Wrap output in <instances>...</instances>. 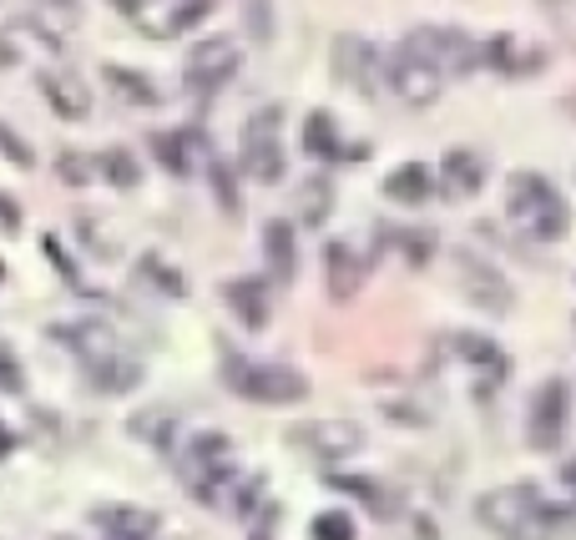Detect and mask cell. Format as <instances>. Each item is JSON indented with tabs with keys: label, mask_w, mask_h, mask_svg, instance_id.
Here are the masks:
<instances>
[{
	"label": "cell",
	"mask_w": 576,
	"mask_h": 540,
	"mask_svg": "<svg viewBox=\"0 0 576 540\" xmlns=\"http://www.w3.org/2000/svg\"><path fill=\"white\" fill-rule=\"evenodd\" d=\"M430 192H435V172H430L425 162H399L395 172L384 177V197H389V203L425 207Z\"/></svg>",
	"instance_id": "19"
},
{
	"label": "cell",
	"mask_w": 576,
	"mask_h": 540,
	"mask_svg": "<svg viewBox=\"0 0 576 540\" xmlns=\"http://www.w3.org/2000/svg\"><path fill=\"white\" fill-rule=\"evenodd\" d=\"M475 515H481L501 540H551L547 520H541V490H536V485L490 490V496H481Z\"/></svg>",
	"instance_id": "2"
},
{
	"label": "cell",
	"mask_w": 576,
	"mask_h": 540,
	"mask_svg": "<svg viewBox=\"0 0 576 540\" xmlns=\"http://www.w3.org/2000/svg\"><path fill=\"white\" fill-rule=\"evenodd\" d=\"M56 177L66 188H87L91 177H97V157H81V152H61L56 157Z\"/></svg>",
	"instance_id": "33"
},
{
	"label": "cell",
	"mask_w": 576,
	"mask_h": 540,
	"mask_svg": "<svg viewBox=\"0 0 576 540\" xmlns=\"http://www.w3.org/2000/svg\"><path fill=\"white\" fill-rule=\"evenodd\" d=\"M298 213H304V228H324L329 213H334V182L329 177H309L298 188Z\"/></svg>",
	"instance_id": "28"
},
{
	"label": "cell",
	"mask_w": 576,
	"mask_h": 540,
	"mask_svg": "<svg viewBox=\"0 0 576 540\" xmlns=\"http://www.w3.org/2000/svg\"><path fill=\"white\" fill-rule=\"evenodd\" d=\"M238 61H243V51H238L233 41H197L188 51V61H182V76H188L197 91H213L238 72Z\"/></svg>",
	"instance_id": "11"
},
{
	"label": "cell",
	"mask_w": 576,
	"mask_h": 540,
	"mask_svg": "<svg viewBox=\"0 0 576 540\" xmlns=\"http://www.w3.org/2000/svg\"><path fill=\"white\" fill-rule=\"evenodd\" d=\"M61 540H76V536H61Z\"/></svg>",
	"instance_id": "49"
},
{
	"label": "cell",
	"mask_w": 576,
	"mask_h": 540,
	"mask_svg": "<svg viewBox=\"0 0 576 540\" xmlns=\"http://www.w3.org/2000/svg\"><path fill=\"white\" fill-rule=\"evenodd\" d=\"M222 304L238 313L243 329H268V293H264V278H233V283H222Z\"/></svg>",
	"instance_id": "18"
},
{
	"label": "cell",
	"mask_w": 576,
	"mask_h": 540,
	"mask_svg": "<svg viewBox=\"0 0 576 540\" xmlns=\"http://www.w3.org/2000/svg\"><path fill=\"white\" fill-rule=\"evenodd\" d=\"M0 283H5V263H0Z\"/></svg>",
	"instance_id": "48"
},
{
	"label": "cell",
	"mask_w": 576,
	"mask_h": 540,
	"mask_svg": "<svg viewBox=\"0 0 576 540\" xmlns=\"http://www.w3.org/2000/svg\"><path fill=\"white\" fill-rule=\"evenodd\" d=\"M36 87H41L46 106H51L61 121H87L91 117V91L81 87V76H72V72H41V76H36Z\"/></svg>",
	"instance_id": "14"
},
{
	"label": "cell",
	"mask_w": 576,
	"mask_h": 540,
	"mask_svg": "<svg viewBox=\"0 0 576 540\" xmlns=\"http://www.w3.org/2000/svg\"><path fill=\"white\" fill-rule=\"evenodd\" d=\"M21 369H15V359L11 353H0V395H21Z\"/></svg>",
	"instance_id": "41"
},
{
	"label": "cell",
	"mask_w": 576,
	"mask_h": 540,
	"mask_svg": "<svg viewBox=\"0 0 576 540\" xmlns=\"http://www.w3.org/2000/svg\"><path fill=\"white\" fill-rule=\"evenodd\" d=\"M505 218L516 222L532 243H556L572 228L566 197L551 188L541 172H511L505 177Z\"/></svg>",
	"instance_id": "1"
},
{
	"label": "cell",
	"mask_w": 576,
	"mask_h": 540,
	"mask_svg": "<svg viewBox=\"0 0 576 540\" xmlns=\"http://www.w3.org/2000/svg\"><path fill=\"white\" fill-rule=\"evenodd\" d=\"M324 273H329V298H355L359 283H364V258L349 243H329Z\"/></svg>",
	"instance_id": "21"
},
{
	"label": "cell",
	"mask_w": 576,
	"mask_h": 540,
	"mask_svg": "<svg viewBox=\"0 0 576 540\" xmlns=\"http://www.w3.org/2000/svg\"><path fill=\"white\" fill-rule=\"evenodd\" d=\"M566 112H576V97H572V102H566Z\"/></svg>",
	"instance_id": "47"
},
{
	"label": "cell",
	"mask_w": 576,
	"mask_h": 540,
	"mask_svg": "<svg viewBox=\"0 0 576 540\" xmlns=\"http://www.w3.org/2000/svg\"><path fill=\"white\" fill-rule=\"evenodd\" d=\"M87 380H91V389H102V395H127V389L142 384V364L117 349V353H106V359H97V364H87Z\"/></svg>",
	"instance_id": "22"
},
{
	"label": "cell",
	"mask_w": 576,
	"mask_h": 540,
	"mask_svg": "<svg viewBox=\"0 0 576 540\" xmlns=\"http://www.w3.org/2000/svg\"><path fill=\"white\" fill-rule=\"evenodd\" d=\"M36 5H41V21H36V26H46V21L76 26V21H81V0H36Z\"/></svg>",
	"instance_id": "38"
},
{
	"label": "cell",
	"mask_w": 576,
	"mask_h": 540,
	"mask_svg": "<svg viewBox=\"0 0 576 540\" xmlns=\"http://www.w3.org/2000/svg\"><path fill=\"white\" fill-rule=\"evenodd\" d=\"M481 188H486V162H481V152H471V146L445 152V162H440V197L445 203H465V197H475Z\"/></svg>",
	"instance_id": "13"
},
{
	"label": "cell",
	"mask_w": 576,
	"mask_h": 540,
	"mask_svg": "<svg viewBox=\"0 0 576 540\" xmlns=\"http://www.w3.org/2000/svg\"><path fill=\"white\" fill-rule=\"evenodd\" d=\"M41 248H46V258H51V268H56V273H66V278L76 283V263L66 258V248H61V237H56V233H46V237H41Z\"/></svg>",
	"instance_id": "39"
},
{
	"label": "cell",
	"mask_w": 576,
	"mask_h": 540,
	"mask_svg": "<svg viewBox=\"0 0 576 540\" xmlns=\"http://www.w3.org/2000/svg\"><path fill=\"white\" fill-rule=\"evenodd\" d=\"M304 152L319 162L344 157V142H340V132H334V117H329V112H309V117H304Z\"/></svg>",
	"instance_id": "25"
},
{
	"label": "cell",
	"mask_w": 576,
	"mask_h": 540,
	"mask_svg": "<svg viewBox=\"0 0 576 540\" xmlns=\"http://www.w3.org/2000/svg\"><path fill=\"white\" fill-rule=\"evenodd\" d=\"M207 15H213V0H172V5H163V15L142 11L137 15V26L148 30V36H157V41H172V36H182V30L203 26Z\"/></svg>",
	"instance_id": "15"
},
{
	"label": "cell",
	"mask_w": 576,
	"mask_h": 540,
	"mask_svg": "<svg viewBox=\"0 0 576 540\" xmlns=\"http://www.w3.org/2000/svg\"><path fill=\"white\" fill-rule=\"evenodd\" d=\"M380 46L364 41V36H355V30H344V36H334V51H329V66H334V76H340L349 91H359V97H374V87H380Z\"/></svg>",
	"instance_id": "7"
},
{
	"label": "cell",
	"mask_w": 576,
	"mask_h": 540,
	"mask_svg": "<svg viewBox=\"0 0 576 540\" xmlns=\"http://www.w3.org/2000/svg\"><path fill=\"white\" fill-rule=\"evenodd\" d=\"M152 157L163 162L172 177H188L192 172V142L182 132H152Z\"/></svg>",
	"instance_id": "29"
},
{
	"label": "cell",
	"mask_w": 576,
	"mask_h": 540,
	"mask_svg": "<svg viewBox=\"0 0 576 540\" xmlns=\"http://www.w3.org/2000/svg\"><path fill=\"white\" fill-rule=\"evenodd\" d=\"M264 258H268V273H273V283H294V268H298L294 222H283V218H268L264 222Z\"/></svg>",
	"instance_id": "20"
},
{
	"label": "cell",
	"mask_w": 576,
	"mask_h": 540,
	"mask_svg": "<svg viewBox=\"0 0 576 540\" xmlns=\"http://www.w3.org/2000/svg\"><path fill=\"white\" fill-rule=\"evenodd\" d=\"M0 233L5 237L21 233V203H15L11 192H0Z\"/></svg>",
	"instance_id": "40"
},
{
	"label": "cell",
	"mask_w": 576,
	"mask_h": 540,
	"mask_svg": "<svg viewBox=\"0 0 576 540\" xmlns=\"http://www.w3.org/2000/svg\"><path fill=\"white\" fill-rule=\"evenodd\" d=\"M213 192H218V207L228 213V218H238V213H243V197H238V177H233V167L213 162Z\"/></svg>",
	"instance_id": "34"
},
{
	"label": "cell",
	"mask_w": 576,
	"mask_h": 540,
	"mask_svg": "<svg viewBox=\"0 0 576 540\" xmlns=\"http://www.w3.org/2000/svg\"><path fill=\"white\" fill-rule=\"evenodd\" d=\"M289 445L304 454H313V460H324V465H334V460H349V454L364 450V424L355 420H304V424H289Z\"/></svg>",
	"instance_id": "5"
},
{
	"label": "cell",
	"mask_w": 576,
	"mask_h": 540,
	"mask_svg": "<svg viewBox=\"0 0 576 540\" xmlns=\"http://www.w3.org/2000/svg\"><path fill=\"white\" fill-rule=\"evenodd\" d=\"M456 268H460V283H465V298H471L475 308H486V313H505V308H511V283H505L486 258L460 253Z\"/></svg>",
	"instance_id": "12"
},
{
	"label": "cell",
	"mask_w": 576,
	"mask_h": 540,
	"mask_svg": "<svg viewBox=\"0 0 576 540\" xmlns=\"http://www.w3.org/2000/svg\"><path fill=\"white\" fill-rule=\"evenodd\" d=\"M405 243H410V263H425V258H430V243H435V237H420V233H410V237H405Z\"/></svg>",
	"instance_id": "42"
},
{
	"label": "cell",
	"mask_w": 576,
	"mask_h": 540,
	"mask_svg": "<svg viewBox=\"0 0 576 540\" xmlns=\"http://www.w3.org/2000/svg\"><path fill=\"white\" fill-rule=\"evenodd\" d=\"M414 404H384V414H389V420H399V424H425L420 420V414H410Z\"/></svg>",
	"instance_id": "43"
},
{
	"label": "cell",
	"mask_w": 576,
	"mask_h": 540,
	"mask_svg": "<svg viewBox=\"0 0 576 540\" xmlns=\"http://www.w3.org/2000/svg\"><path fill=\"white\" fill-rule=\"evenodd\" d=\"M0 66H15V46L0 36Z\"/></svg>",
	"instance_id": "46"
},
{
	"label": "cell",
	"mask_w": 576,
	"mask_h": 540,
	"mask_svg": "<svg viewBox=\"0 0 576 540\" xmlns=\"http://www.w3.org/2000/svg\"><path fill=\"white\" fill-rule=\"evenodd\" d=\"M572 395H566V380H547L532 399V420H526V439L532 450H556L566 435V414H572Z\"/></svg>",
	"instance_id": "10"
},
{
	"label": "cell",
	"mask_w": 576,
	"mask_h": 540,
	"mask_svg": "<svg viewBox=\"0 0 576 540\" xmlns=\"http://www.w3.org/2000/svg\"><path fill=\"white\" fill-rule=\"evenodd\" d=\"M279 121L283 106H264L253 112L248 127H243V152H238V167L253 177V182H279L283 177V142H279Z\"/></svg>",
	"instance_id": "4"
},
{
	"label": "cell",
	"mask_w": 576,
	"mask_h": 540,
	"mask_svg": "<svg viewBox=\"0 0 576 540\" xmlns=\"http://www.w3.org/2000/svg\"><path fill=\"white\" fill-rule=\"evenodd\" d=\"M182 470H188V480H192V496L213 500L218 485L228 480V435H218V429L192 435L188 450H182Z\"/></svg>",
	"instance_id": "8"
},
{
	"label": "cell",
	"mask_w": 576,
	"mask_h": 540,
	"mask_svg": "<svg viewBox=\"0 0 576 540\" xmlns=\"http://www.w3.org/2000/svg\"><path fill=\"white\" fill-rule=\"evenodd\" d=\"M15 450V435H11V429H5V424H0V460H5V454H11Z\"/></svg>",
	"instance_id": "45"
},
{
	"label": "cell",
	"mask_w": 576,
	"mask_h": 540,
	"mask_svg": "<svg viewBox=\"0 0 576 540\" xmlns=\"http://www.w3.org/2000/svg\"><path fill=\"white\" fill-rule=\"evenodd\" d=\"M405 46H414V51H420V56H425L440 76L481 66V46H475L465 30H456V26H425V30H414Z\"/></svg>",
	"instance_id": "9"
},
{
	"label": "cell",
	"mask_w": 576,
	"mask_h": 540,
	"mask_svg": "<svg viewBox=\"0 0 576 540\" xmlns=\"http://www.w3.org/2000/svg\"><path fill=\"white\" fill-rule=\"evenodd\" d=\"M102 81L117 91L121 102H132V106H157L163 102V91L152 87L148 72H132V66H117V61H106L102 66Z\"/></svg>",
	"instance_id": "23"
},
{
	"label": "cell",
	"mask_w": 576,
	"mask_h": 540,
	"mask_svg": "<svg viewBox=\"0 0 576 540\" xmlns=\"http://www.w3.org/2000/svg\"><path fill=\"white\" fill-rule=\"evenodd\" d=\"M51 334L66 344V349L81 353V364H97V359H106V353H117V338H112V329H106L102 319H81V323H56Z\"/></svg>",
	"instance_id": "17"
},
{
	"label": "cell",
	"mask_w": 576,
	"mask_h": 540,
	"mask_svg": "<svg viewBox=\"0 0 576 540\" xmlns=\"http://www.w3.org/2000/svg\"><path fill=\"white\" fill-rule=\"evenodd\" d=\"M329 485H334V490H349L355 500H364L374 515H389V511H395V500L380 496V485H374V480H359V475H349V480H344V475H334Z\"/></svg>",
	"instance_id": "31"
},
{
	"label": "cell",
	"mask_w": 576,
	"mask_h": 540,
	"mask_svg": "<svg viewBox=\"0 0 576 540\" xmlns=\"http://www.w3.org/2000/svg\"><path fill=\"white\" fill-rule=\"evenodd\" d=\"M127 429H132L142 445H152V450H172V435H178V409L152 404V409H142V414H132Z\"/></svg>",
	"instance_id": "24"
},
{
	"label": "cell",
	"mask_w": 576,
	"mask_h": 540,
	"mask_svg": "<svg viewBox=\"0 0 576 540\" xmlns=\"http://www.w3.org/2000/svg\"><path fill=\"white\" fill-rule=\"evenodd\" d=\"M91 526H102L112 540H152L163 520H157V511H142V505H97Z\"/></svg>",
	"instance_id": "16"
},
{
	"label": "cell",
	"mask_w": 576,
	"mask_h": 540,
	"mask_svg": "<svg viewBox=\"0 0 576 540\" xmlns=\"http://www.w3.org/2000/svg\"><path fill=\"white\" fill-rule=\"evenodd\" d=\"M112 5H117L121 15H132V21H137V15H142V11H148V5H142V0H112Z\"/></svg>",
	"instance_id": "44"
},
{
	"label": "cell",
	"mask_w": 576,
	"mask_h": 540,
	"mask_svg": "<svg viewBox=\"0 0 576 540\" xmlns=\"http://www.w3.org/2000/svg\"><path fill=\"white\" fill-rule=\"evenodd\" d=\"M222 380H228V389H238L243 399H253V404H294V399L309 395V380H304L298 369L248 364V359H238V353L222 359Z\"/></svg>",
	"instance_id": "3"
},
{
	"label": "cell",
	"mask_w": 576,
	"mask_h": 540,
	"mask_svg": "<svg viewBox=\"0 0 576 540\" xmlns=\"http://www.w3.org/2000/svg\"><path fill=\"white\" fill-rule=\"evenodd\" d=\"M456 353H460V359H465L471 369H486L490 380H505V374H511V359H505V353L496 349L490 338H481V334H460V338H456Z\"/></svg>",
	"instance_id": "26"
},
{
	"label": "cell",
	"mask_w": 576,
	"mask_h": 540,
	"mask_svg": "<svg viewBox=\"0 0 576 540\" xmlns=\"http://www.w3.org/2000/svg\"><path fill=\"white\" fill-rule=\"evenodd\" d=\"M137 273H148L152 283H157V293H167V298H188V278L172 273V268H167L163 258H152V253L137 263Z\"/></svg>",
	"instance_id": "32"
},
{
	"label": "cell",
	"mask_w": 576,
	"mask_h": 540,
	"mask_svg": "<svg viewBox=\"0 0 576 540\" xmlns=\"http://www.w3.org/2000/svg\"><path fill=\"white\" fill-rule=\"evenodd\" d=\"M97 177H106V182L121 192H132L137 182H142V162H137L127 146H106L102 157H97Z\"/></svg>",
	"instance_id": "27"
},
{
	"label": "cell",
	"mask_w": 576,
	"mask_h": 540,
	"mask_svg": "<svg viewBox=\"0 0 576 540\" xmlns=\"http://www.w3.org/2000/svg\"><path fill=\"white\" fill-rule=\"evenodd\" d=\"M380 72L389 76V91H395L405 106H430L435 97H440V72H435V66H430V61L420 56L414 46H405V41L380 61Z\"/></svg>",
	"instance_id": "6"
},
{
	"label": "cell",
	"mask_w": 576,
	"mask_h": 540,
	"mask_svg": "<svg viewBox=\"0 0 576 540\" xmlns=\"http://www.w3.org/2000/svg\"><path fill=\"white\" fill-rule=\"evenodd\" d=\"M243 21H248V36L253 41H273V0H248V11H243Z\"/></svg>",
	"instance_id": "36"
},
{
	"label": "cell",
	"mask_w": 576,
	"mask_h": 540,
	"mask_svg": "<svg viewBox=\"0 0 576 540\" xmlns=\"http://www.w3.org/2000/svg\"><path fill=\"white\" fill-rule=\"evenodd\" d=\"M481 66L521 72V41H516V36H490V41H481Z\"/></svg>",
	"instance_id": "30"
},
{
	"label": "cell",
	"mask_w": 576,
	"mask_h": 540,
	"mask_svg": "<svg viewBox=\"0 0 576 540\" xmlns=\"http://www.w3.org/2000/svg\"><path fill=\"white\" fill-rule=\"evenodd\" d=\"M309 530H313V540H355V520L344 511H319Z\"/></svg>",
	"instance_id": "35"
},
{
	"label": "cell",
	"mask_w": 576,
	"mask_h": 540,
	"mask_svg": "<svg viewBox=\"0 0 576 540\" xmlns=\"http://www.w3.org/2000/svg\"><path fill=\"white\" fill-rule=\"evenodd\" d=\"M0 157L11 162V167H30V162H36V152H30V142H26V137H15L11 127L0 121Z\"/></svg>",
	"instance_id": "37"
}]
</instances>
